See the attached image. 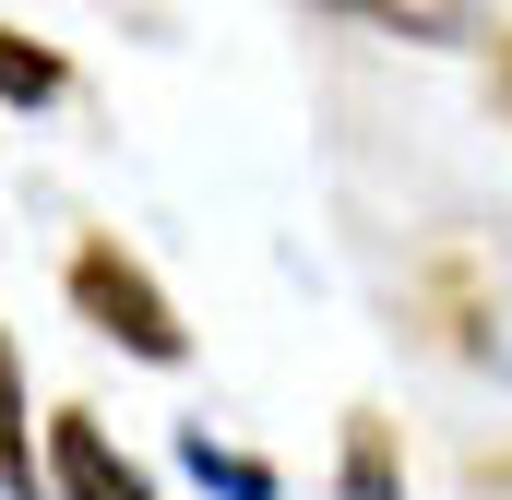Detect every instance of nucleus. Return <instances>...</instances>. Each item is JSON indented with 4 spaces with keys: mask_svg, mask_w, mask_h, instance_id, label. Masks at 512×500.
Wrapping results in <instances>:
<instances>
[{
    "mask_svg": "<svg viewBox=\"0 0 512 500\" xmlns=\"http://www.w3.org/2000/svg\"><path fill=\"white\" fill-rule=\"evenodd\" d=\"M60 286H72V310H84V322H96L108 346L155 358V370H179V358H191V322L167 310V286H155V274H143V262H131L120 239H84Z\"/></svg>",
    "mask_w": 512,
    "mask_h": 500,
    "instance_id": "nucleus-1",
    "label": "nucleus"
},
{
    "mask_svg": "<svg viewBox=\"0 0 512 500\" xmlns=\"http://www.w3.org/2000/svg\"><path fill=\"white\" fill-rule=\"evenodd\" d=\"M48 500H155V477L72 405V417H48Z\"/></svg>",
    "mask_w": 512,
    "mask_h": 500,
    "instance_id": "nucleus-2",
    "label": "nucleus"
},
{
    "mask_svg": "<svg viewBox=\"0 0 512 500\" xmlns=\"http://www.w3.org/2000/svg\"><path fill=\"white\" fill-rule=\"evenodd\" d=\"M0 500H48V465L24 441V358H12V334H0Z\"/></svg>",
    "mask_w": 512,
    "mask_h": 500,
    "instance_id": "nucleus-3",
    "label": "nucleus"
},
{
    "mask_svg": "<svg viewBox=\"0 0 512 500\" xmlns=\"http://www.w3.org/2000/svg\"><path fill=\"white\" fill-rule=\"evenodd\" d=\"M179 465H191L215 500H286V489H274V465L239 453V441H215V429H179Z\"/></svg>",
    "mask_w": 512,
    "mask_h": 500,
    "instance_id": "nucleus-4",
    "label": "nucleus"
},
{
    "mask_svg": "<svg viewBox=\"0 0 512 500\" xmlns=\"http://www.w3.org/2000/svg\"><path fill=\"white\" fill-rule=\"evenodd\" d=\"M72 72H60V48H36V36H12L0 24V108H48Z\"/></svg>",
    "mask_w": 512,
    "mask_h": 500,
    "instance_id": "nucleus-5",
    "label": "nucleus"
},
{
    "mask_svg": "<svg viewBox=\"0 0 512 500\" xmlns=\"http://www.w3.org/2000/svg\"><path fill=\"white\" fill-rule=\"evenodd\" d=\"M358 24L370 36H501L489 12H393V0H358Z\"/></svg>",
    "mask_w": 512,
    "mask_h": 500,
    "instance_id": "nucleus-6",
    "label": "nucleus"
},
{
    "mask_svg": "<svg viewBox=\"0 0 512 500\" xmlns=\"http://www.w3.org/2000/svg\"><path fill=\"white\" fill-rule=\"evenodd\" d=\"M346 489H358V500H405V489H393V465H382V429H370V417H358V441H346Z\"/></svg>",
    "mask_w": 512,
    "mask_h": 500,
    "instance_id": "nucleus-7",
    "label": "nucleus"
},
{
    "mask_svg": "<svg viewBox=\"0 0 512 500\" xmlns=\"http://www.w3.org/2000/svg\"><path fill=\"white\" fill-rule=\"evenodd\" d=\"M501 108H512V48H501Z\"/></svg>",
    "mask_w": 512,
    "mask_h": 500,
    "instance_id": "nucleus-8",
    "label": "nucleus"
}]
</instances>
